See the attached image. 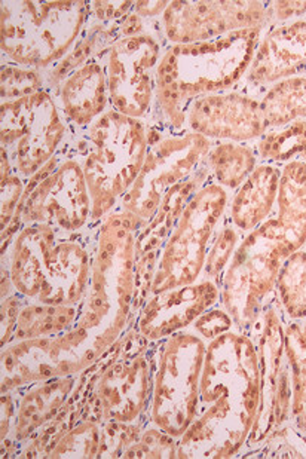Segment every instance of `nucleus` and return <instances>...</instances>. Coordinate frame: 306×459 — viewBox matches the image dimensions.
<instances>
[{"label":"nucleus","mask_w":306,"mask_h":459,"mask_svg":"<svg viewBox=\"0 0 306 459\" xmlns=\"http://www.w3.org/2000/svg\"><path fill=\"white\" fill-rule=\"evenodd\" d=\"M260 402L259 356L250 334L232 330L207 343L197 416L177 459L237 458Z\"/></svg>","instance_id":"f257e3e1"},{"label":"nucleus","mask_w":306,"mask_h":459,"mask_svg":"<svg viewBox=\"0 0 306 459\" xmlns=\"http://www.w3.org/2000/svg\"><path fill=\"white\" fill-rule=\"evenodd\" d=\"M267 30L258 27L201 44L167 45L156 70L149 122L183 130L192 101L240 87Z\"/></svg>","instance_id":"f03ea898"},{"label":"nucleus","mask_w":306,"mask_h":459,"mask_svg":"<svg viewBox=\"0 0 306 459\" xmlns=\"http://www.w3.org/2000/svg\"><path fill=\"white\" fill-rule=\"evenodd\" d=\"M99 226L66 232L44 223L22 226L2 247V268L24 299L79 307L90 286Z\"/></svg>","instance_id":"7ed1b4c3"},{"label":"nucleus","mask_w":306,"mask_h":459,"mask_svg":"<svg viewBox=\"0 0 306 459\" xmlns=\"http://www.w3.org/2000/svg\"><path fill=\"white\" fill-rule=\"evenodd\" d=\"M140 230L137 219L118 207L97 228L90 286L74 323V327L87 332L91 354L97 359L131 329L136 293L134 244Z\"/></svg>","instance_id":"20e7f679"},{"label":"nucleus","mask_w":306,"mask_h":459,"mask_svg":"<svg viewBox=\"0 0 306 459\" xmlns=\"http://www.w3.org/2000/svg\"><path fill=\"white\" fill-rule=\"evenodd\" d=\"M76 149L92 201L91 226H99L137 180L149 149L147 122L109 108L76 133Z\"/></svg>","instance_id":"39448f33"},{"label":"nucleus","mask_w":306,"mask_h":459,"mask_svg":"<svg viewBox=\"0 0 306 459\" xmlns=\"http://www.w3.org/2000/svg\"><path fill=\"white\" fill-rule=\"evenodd\" d=\"M90 17L88 0L0 2L2 63L51 69L74 48Z\"/></svg>","instance_id":"423d86ee"},{"label":"nucleus","mask_w":306,"mask_h":459,"mask_svg":"<svg viewBox=\"0 0 306 459\" xmlns=\"http://www.w3.org/2000/svg\"><path fill=\"white\" fill-rule=\"evenodd\" d=\"M92 201L72 131L65 146L26 183L24 195L8 228L0 230L2 247L22 226L44 223L66 232L91 226Z\"/></svg>","instance_id":"0eeeda50"},{"label":"nucleus","mask_w":306,"mask_h":459,"mask_svg":"<svg viewBox=\"0 0 306 459\" xmlns=\"http://www.w3.org/2000/svg\"><path fill=\"white\" fill-rule=\"evenodd\" d=\"M207 342L192 330H181L151 342L152 399L147 424L180 440L198 411L201 375Z\"/></svg>","instance_id":"6e6552de"},{"label":"nucleus","mask_w":306,"mask_h":459,"mask_svg":"<svg viewBox=\"0 0 306 459\" xmlns=\"http://www.w3.org/2000/svg\"><path fill=\"white\" fill-rule=\"evenodd\" d=\"M151 342L136 327L127 330L95 361L83 418L108 422H147L152 399Z\"/></svg>","instance_id":"1a4fd4ad"},{"label":"nucleus","mask_w":306,"mask_h":459,"mask_svg":"<svg viewBox=\"0 0 306 459\" xmlns=\"http://www.w3.org/2000/svg\"><path fill=\"white\" fill-rule=\"evenodd\" d=\"M271 221L247 234L220 277V307L232 316L235 330L253 334L262 312L276 298L281 264L289 257Z\"/></svg>","instance_id":"9d476101"},{"label":"nucleus","mask_w":306,"mask_h":459,"mask_svg":"<svg viewBox=\"0 0 306 459\" xmlns=\"http://www.w3.org/2000/svg\"><path fill=\"white\" fill-rule=\"evenodd\" d=\"M149 149L137 180L118 208L137 219L142 228L155 216L164 196L179 183L203 169L212 149V140L188 128L147 122Z\"/></svg>","instance_id":"9b49d317"},{"label":"nucleus","mask_w":306,"mask_h":459,"mask_svg":"<svg viewBox=\"0 0 306 459\" xmlns=\"http://www.w3.org/2000/svg\"><path fill=\"white\" fill-rule=\"evenodd\" d=\"M231 192L205 183L188 203L161 252L152 295L201 280L207 253L223 223Z\"/></svg>","instance_id":"f8f14e48"},{"label":"nucleus","mask_w":306,"mask_h":459,"mask_svg":"<svg viewBox=\"0 0 306 459\" xmlns=\"http://www.w3.org/2000/svg\"><path fill=\"white\" fill-rule=\"evenodd\" d=\"M70 133L49 90L0 104V152L26 182L58 153Z\"/></svg>","instance_id":"ddd939ff"},{"label":"nucleus","mask_w":306,"mask_h":459,"mask_svg":"<svg viewBox=\"0 0 306 459\" xmlns=\"http://www.w3.org/2000/svg\"><path fill=\"white\" fill-rule=\"evenodd\" d=\"M165 44L160 20L142 35L126 36L106 48L110 108L149 122L155 110L156 70Z\"/></svg>","instance_id":"4468645a"},{"label":"nucleus","mask_w":306,"mask_h":459,"mask_svg":"<svg viewBox=\"0 0 306 459\" xmlns=\"http://www.w3.org/2000/svg\"><path fill=\"white\" fill-rule=\"evenodd\" d=\"M251 338L255 339L259 356L260 402L246 446L237 458L259 446L275 429L290 424L292 413V373L284 345L285 318L278 298L263 309Z\"/></svg>","instance_id":"2eb2a0df"},{"label":"nucleus","mask_w":306,"mask_h":459,"mask_svg":"<svg viewBox=\"0 0 306 459\" xmlns=\"http://www.w3.org/2000/svg\"><path fill=\"white\" fill-rule=\"evenodd\" d=\"M95 361L90 336L74 325L57 336L9 343L2 348L0 394L52 377L79 375Z\"/></svg>","instance_id":"dca6fc26"},{"label":"nucleus","mask_w":306,"mask_h":459,"mask_svg":"<svg viewBox=\"0 0 306 459\" xmlns=\"http://www.w3.org/2000/svg\"><path fill=\"white\" fill-rule=\"evenodd\" d=\"M272 24L271 2L258 0H173L160 20L167 45L201 44Z\"/></svg>","instance_id":"f3484780"},{"label":"nucleus","mask_w":306,"mask_h":459,"mask_svg":"<svg viewBox=\"0 0 306 459\" xmlns=\"http://www.w3.org/2000/svg\"><path fill=\"white\" fill-rule=\"evenodd\" d=\"M185 128L212 142L237 143H255L269 131L259 97L242 88L192 101Z\"/></svg>","instance_id":"a211bd4d"},{"label":"nucleus","mask_w":306,"mask_h":459,"mask_svg":"<svg viewBox=\"0 0 306 459\" xmlns=\"http://www.w3.org/2000/svg\"><path fill=\"white\" fill-rule=\"evenodd\" d=\"M210 171L207 165L197 171L194 176L179 183L164 196L155 216L144 228L136 234V293H134L133 311H131V327L137 320L138 314L152 296V284L155 278L156 266L161 252L164 248L170 234L173 232L177 221L192 196L210 182Z\"/></svg>","instance_id":"6ab92c4d"},{"label":"nucleus","mask_w":306,"mask_h":459,"mask_svg":"<svg viewBox=\"0 0 306 459\" xmlns=\"http://www.w3.org/2000/svg\"><path fill=\"white\" fill-rule=\"evenodd\" d=\"M79 377L81 373L52 377L11 391L15 397V418L9 437L0 442V458H18L20 452L60 415L74 395Z\"/></svg>","instance_id":"aec40b11"},{"label":"nucleus","mask_w":306,"mask_h":459,"mask_svg":"<svg viewBox=\"0 0 306 459\" xmlns=\"http://www.w3.org/2000/svg\"><path fill=\"white\" fill-rule=\"evenodd\" d=\"M219 302V284L212 280H199L189 286L152 295L133 327L149 342H158L177 332L190 329L203 312Z\"/></svg>","instance_id":"412c9836"},{"label":"nucleus","mask_w":306,"mask_h":459,"mask_svg":"<svg viewBox=\"0 0 306 459\" xmlns=\"http://www.w3.org/2000/svg\"><path fill=\"white\" fill-rule=\"evenodd\" d=\"M52 92L70 130L76 133L87 130L110 108L106 49L97 52L85 65L72 72Z\"/></svg>","instance_id":"4be33fe9"},{"label":"nucleus","mask_w":306,"mask_h":459,"mask_svg":"<svg viewBox=\"0 0 306 459\" xmlns=\"http://www.w3.org/2000/svg\"><path fill=\"white\" fill-rule=\"evenodd\" d=\"M281 169V165L259 162L246 182L229 196L226 217L242 234L258 230L275 212Z\"/></svg>","instance_id":"5701e85b"},{"label":"nucleus","mask_w":306,"mask_h":459,"mask_svg":"<svg viewBox=\"0 0 306 459\" xmlns=\"http://www.w3.org/2000/svg\"><path fill=\"white\" fill-rule=\"evenodd\" d=\"M271 225L289 255L306 246V162L292 160L281 169L280 191Z\"/></svg>","instance_id":"b1692460"},{"label":"nucleus","mask_w":306,"mask_h":459,"mask_svg":"<svg viewBox=\"0 0 306 459\" xmlns=\"http://www.w3.org/2000/svg\"><path fill=\"white\" fill-rule=\"evenodd\" d=\"M79 307L22 300L11 343L65 333L78 320Z\"/></svg>","instance_id":"393cba45"},{"label":"nucleus","mask_w":306,"mask_h":459,"mask_svg":"<svg viewBox=\"0 0 306 459\" xmlns=\"http://www.w3.org/2000/svg\"><path fill=\"white\" fill-rule=\"evenodd\" d=\"M259 162L253 143L237 142H213L205 160L212 182L231 194L246 182Z\"/></svg>","instance_id":"a878e982"},{"label":"nucleus","mask_w":306,"mask_h":459,"mask_svg":"<svg viewBox=\"0 0 306 459\" xmlns=\"http://www.w3.org/2000/svg\"><path fill=\"white\" fill-rule=\"evenodd\" d=\"M284 345L292 373L290 424L306 437V318L285 321Z\"/></svg>","instance_id":"bb28decb"},{"label":"nucleus","mask_w":306,"mask_h":459,"mask_svg":"<svg viewBox=\"0 0 306 459\" xmlns=\"http://www.w3.org/2000/svg\"><path fill=\"white\" fill-rule=\"evenodd\" d=\"M262 101L267 128H281L290 122L306 121V78L274 83L258 94Z\"/></svg>","instance_id":"cd10ccee"},{"label":"nucleus","mask_w":306,"mask_h":459,"mask_svg":"<svg viewBox=\"0 0 306 459\" xmlns=\"http://www.w3.org/2000/svg\"><path fill=\"white\" fill-rule=\"evenodd\" d=\"M276 298L285 321L306 318V248L292 253L281 264Z\"/></svg>","instance_id":"c85d7f7f"},{"label":"nucleus","mask_w":306,"mask_h":459,"mask_svg":"<svg viewBox=\"0 0 306 459\" xmlns=\"http://www.w3.org/2000/svg\"><path fill=\"white\" fill-rule=\"evenodd\" d=\"M260 162L283 165L292 160L306 162V121L290 122L289 126L267 131L253 143Z\"/></svg>","instance_id":"c756f323"},{"label":"nucleus","mask_w":306,"mask_h":459,"mask_svg":"<svg viewBox=\"0 0 306 459\" xmlns=\"http://www.w3.org/2000/svg\"><path fill=\"white\" fill-rule=\"evenodd\" d=\"M101 420L83 418L74 429H70L48 459L92 458L97 459L101 447Z\"/></svg>","instance_id":"7c9ffc66"},{"label":"nucleus","mask_w":306,"mask_h":459,"mask_svg":"<svg viewBox=\"0 0 306 459\" xmlns=\"http://www.w3.org/2000/svg\"><path fill=\"white\" fill-rule=\"evenodd\" d=\"M244 237L246 235L240 232L229 221L228 217H224L223 223L217 230L216 237L213 239L210 250H208L201 280H212V281L219 282L220 277L223 275L224 269L228 268V264H231V260Z\"/></svg>","instance_id":"2f4dec72"},{"label":"nucleus","mask_w":306,"mask_h":459,"mask_svg":"<svg viewBox=\"0 0 306 459\" xmlns=\"http://www.w3.org/2000/svg\"><path fill=\"white\" fill-rule=\"evenodd\" d=\"M48 90L42 70L29 69L13 63H2L0 100L13 101Z\"/></svg>","instance_id":"473e14b6"},{"label":"nucleus","mask_w":306,"mask_h":459,"mask_svg":"<svg viewBox=\"0 0 306 459\" xmlns=\"http://www.w3.org/2000/svg\"><path fill=\"white\" fill-rule=\"evenodd\" d=\"M241 458H306V437L287 424L269 434L259 446Z\"/></svg>","instance_id":"72a5a7b5"},{"label":"nucleus","mask_w":306,"mask_h":459,"mask_svg":"<svg viewBox=\"0 0 306 459\" xmlns=\"http://www.w3.org/2000/svg\"><path fill=\"white\" fill-rule=\"evenodd\" d=\"M179 442V438L165 433L164 429L147 424L137 442L127 449L122 458H177Z\"/></svg>","instance_id":"f704fd0d"},{"label":"nucleus","mask_w":306,"mask_h":459,"mask_svg":"<svg viewBox=\"0 0 306 459\" xmlns=\"http://www.w3.org/2000/svg\"><path fill=\"white\" fill-rule=\"evenodd\" d=\"M146 425L144 420L133 424L103 420L99 458H122L127 449L137 442Z\"/></svg>","instance_id":"c9c22d12"},{"label":"nucleus","mask_w":306,"mask_h":459,"mask_svg":"<svg viewBox=\"0 0 306 459\" xmlns=\"http://www.w3.org/2000/svg\"><path fill=\"white\" fill-rule=\"evenodd\" d=\"M0 183H2V212H0V230H6L13 221L18 205L22 203L26 180L20 178L9 164L8 158L2 153L0 162Z\"/></svg>","instance_id":"e433bc0d"},{"label":"nucleus","mask_w":306,"mask_h":459,"mask_svg":"<svg viewBox=\"0 0 306 459\" xmlns=\"http://www.w3.org/2000/svg\"><path fill=\"white\" fill-rule=\"evenodd\" d=\"M190 330L208 343L220 338L222 334L235 330V323H233L232 316H229L223 307L216 305V307H210L207 311L203 312L195 320L194 325H190Z\"/></svg>","instance_id":"4c0bfd02"},{"label":"nucleus","mask_w":306,"mask_h":459,"mask_svg":"<svg viewBox=\"0 0 306 459\" xmlns=\"http://www.w3.org/2000/svg\"><path fill=\"white\" fill-rule=\"evenodd\" d=\"M136 2L133 0H124V2H101L94 0L90 2L91 18L95 22L110 24V22H119L127 15L134 13Z\"/></svg>","instance_id":"58836bf2"},{"label":"nucleus","mask_w":306,"mask_h":459,"mask_svg":"<svg viewBox=\"0 0 306 459\" xmlns=\"http://www.w3.org/2000/svg\"><path fill=\"white\" fill-rule=\"evenodd\" d=\"M22 300H24V298L18 295V293H13V295L8 296L4 299H0V312H2L0 341H2V348L11 343Z\"/></svg>","instance_id":"ea45409f"},{"label":"nucleus","mask_w":306,"mask_h":459,"mask_svg":"<svg viewBox=\"0 0 306 459\" xmlns=\"http://www.w3.org/2000/svg\"><path fill=\"white\" fill-rule=\"evenodd\" d=\"M272 22L284 24L306 17V2H271Z\"/></svg>","instance_id":"a19ab883"},{"label":"nucleus","mask_w":306,"mask_h":459,"mask_svg":"<svg viewBox=\"0 0 306 459\" xmlns=\"http://www.w3.org/2000/svg\"><path fill=\"white\" fill-rule=\"evenodd\" d=\"M0 442L9 437L13 429V418H15V397L13 393H2L0 394Z\"/></svg>","instance_id":"79ce46f5"},{"label":"nucleus","mask_w":306,"mask_h":459,"mask_svg":"<svg viewBox=\"0 0 306 459\" xmlns=\"http://www.w3.org/2000/svg\"><path fill=\"white\" fill-rule=\"evenodd\" d=\"M170 2L167 0H158V2H151V0H138L134 6V13L138 17L143 18L144 22H156L161 20L165 11L169 8Z\"/></svg>","instance_id":"37998d69"},{"label":"nucleus","mask_w":306,"mask_h":459,"mask_svg":"<svg viewBox=\"0 0 306 459\" xmlns=\"http://www.w3.org/2000/svg\"><path fill=\"white\" fill-rule=\"evenodd\" d=\"M305 248H306V246H305Z\"/></svg>","instance_id":"c03bdc74"}]
</instances>
